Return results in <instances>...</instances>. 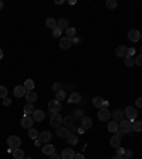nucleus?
Wrapping results in <instances>:
<instances>
[{
  "instance_id": "1",
  "label": "nucleus",
  "mask_w": 142,
  "mask_h": 159,
  "mask_svg": "<svg viewBox=\"0 0 142 159\" xmlns=\"http://www.w3.org/2000/svg\"><path fill=\"white\" fill-rule=\"evenodd\" d=\"M118 131L121 134H131L132 132V122L128 119H122L121 122H118Z\"/></svg>"
},
{
  "instance_id": "2",
  "label": "nucleus",
  "mask_w": 142,
  "mask_h": 159,
  "mask_svg": "<svg viewBox=\"0 0 142 159\" xmlns=\"http://www.w3.org/2000/svg\"><path fill=\"white\" fill-rule=\"evenodd\" d=\"M124 115H125V118H127L128 121H135L138 117V112H137V108L134 107H127L125 109H124Z\"/></svg>"
},
{
  "instance_id": "3",
  "label": "nucleus",
  "mask_w": 142,
  "mask_h": 159,
  "mask_svg": "<svg viewBox=\"0 0 142 159\" xmlns=\"http://www.w3.org/2000/svg\"><path fill=\"white\" fill-rule=\"evenodd\" d=\"M7 145H9V148H11V149H17V148H20V145H21V139H20L17 135H11L7 138Z\"/></svg>"
},
{
  "instance_id": "4",
  "label": "nucleus",
  "mask_w": 142,
  "mask_h": 159,
  "mask_svg": "<svg viewBox=\"0 0 142 159\" xmlns=\"http://www.w3.org/2000/svg\"><path fill=\"white\" fill-rule=\"evenodd\" d=\"M63 124V117L60 115V114H53L51 118H50V125L53 126V128H60V125Z\"/></svg>"
},
{
  "instance_id": "5",
  "label": "nucleus",
  "mask_w": 142,
  "mask_h": 159,
  "mask_svg": "<svg viewBox=\"0 0 142 159\" xmlns=\"http://www.w3.org/2000/svg\"><path fill=\"white\" fill-rule=\"evenodd\" d=\"M48 109H50L51 114H58L60 109H61V102L57 101V99H53V101L48 102Z\"/></svg>"
},
{
  "instance_id": "6",
  "label": "nucleus",
  "mask_w": 142,
  "mask_h": 159,
  "mask_svg": "<svg viewBox=\"0 0 142 159\" xmlns=\"http://www.w3.org/2000/svg\"><path fill=\"white\" fill-rule=\"evenodd\" d=\"M128 38L132 43H137V41H139V38H141V33L138 31L137 28H131V30L128 31Z\"/></svg>"
},
{
  "instance_id": "7",
  "label": "nucleus",
  "mask_w": 142,
  "mask_h": 159,
  "mask_svg": "<svg viewBox=\"0 0 142 159\" xmlns=\"http://www.w3.org/2000/svg\"><path fill=\"white\" fill-rule=\"evenodd\" d=\"M111 118V112H109L107 108H99L98 111V119L99 121H108Z\"/></svg>"
},
{
  "instance_id": "8",
  "label": "nucleus",
  "mask_w": 142,
  "mask_h": 159,
  "mask_svg": "<svg viewBox=\"0 0 142 159\" xmlns=\"http://www.w3.org/2000/svg\"><path fill=\"white\" fill-rule=\"evenodd\" d=\"M60 48H63V50H67V48H70L71 46H73V40L71 38H68L66 36V37H60Z\"/></svg>"
},
{
  "instance_id": "9",
  "label": "nucleus",
  "mask_w": 142,
  "mask_h": 159,
  "mask_svg": "<svg viewBox=\"0 0 142 159\" xmlns=\"http://www.w3.org/2000/svg\"><path fill=\"white\" fill-rule=\"evenodd\" d=\"M26 92H27V89L24 88V85H17V87H14L13 94H14L16 98H21V97H24Z\"/></svg>"
},
{
  "instance_id": "10",
  "label": "nucleus",
  "mask_w": 142,
  "mask_h": 159,
  "mask_svg": "<svg viewBox=\"0 0 142 159\" xmlns=\"http://www.w3.org/2000/svg\"><path fill=\"white\" fill-rule=\"evenodd\" d=\"M33 122H34L33 117H26V115H24L23 119H21V122H20V125L23 126L24 129H30L31 125H33Z\"/></svg>"
},
{
  "instance_id": "11",
  "label": "nucleus",
  "mask_w": 142,
  "mask_h": 159,
  "mask_svg": "<svg viewBox=\"0 0 142 159\" xmlns=\"http://www.w3.org/2000/svg\"><path fill=\"white\" fill-rule=\"evenodd\" d=\"M111 117L114 118V121L115 122H121L122 119H125V115H124L122 109H115L114 112H111Z\"/></svg>"
},
{
  "instance_id": "12",
  "label": "nucleus",
  "mask_w": 142,
  "mask_h": 159,
  "mask_svg": "<svg viewBox=\"0 0 142 159\" xmlns=\"http://www.w3.org/2000/svg\"><path fill=\"white\" fill-rule=\"evenodd\" d=\"M76 158V152L73 151V148H67L61 152V159H74Z\"/></svg>"
},
{
  "instance_id": "13",
  "label": "nucleus",
  "mask_w": 142,
  "mask_h": 159,
  "mask_svg": "<svg viewBox=\"0 0 142 159\" xmlns=\"http://www.w3.org/2000/svg\"><path fill=\"white\" fill-rule=\"evenodd\" d=\"M53 136H51V134L48 131H43V132H40L38 134V138L37 139L38 141H41V142H44V144H47V142H50V139H51Z\"/></svg>"
},
{
  "instance_id": "14",
  "label": "nucleus",
  "mask_w": 142,
  "mask_h": 159,
  "mask_svg": "<svg viewBox=\"0 0 142 159\" xmlns=\"http://www.w3.org/2000/svg\"><path fill=\"white\" fill-rule=\"evenodd\" d=\"M115 54H117V57H125L128 56V47L127 46H118L117 47V50H115Z\"/></svg>"
},
{
  "instance_id": "15",
  "label": "nucleus",
  "mask_w": 142,
  "mask_h": 159,
  "mask_svg": "<svg viewBox=\"0 0 142 159\" xmlns=\"http://www.w3.org/2000/svg\"><path fill=\"white\" fill-rule=\"evenodd\" d=\"M91 125H92V119H91L90 117H84L82 119H81V128H82L84 131L90 129Z\"/></svg>"
},
{
  "instance_id": "16",
  "label": "nucleus",
  "mask_w": 142,
  "mask_h": 159,
  "mask_svg": "<svg viewBox=\"0 0 142 159\" xmlns=\"http://www.w3.org/2000/svg\"><path fill=\"white\" fill-rule=\"evenodd\" d=\"M68 135H70V131H68L67 126H60V128H57V136H58V138H67Z\"/></svg>"
},
{
  "instance_id": "17",
  "label": "nucleus",
  "mask_w": 142,
  "mask_h": 159,
  "mask_svg": "<svg viewBox=\"0 0 142 159\" xmlns=\"http://www.w3.org/2000/svg\"><path fill=\"white\" fill-rule=\"evenodd\" d=\"M57 27L61 28V30H67V28L70 27V26H68V20H67L66 17H60V19L57 20Z\"/></svg>"
},
{
  "instance_id": "18",
  "label": "nucleus",
  "mask_w": 142,
  "mask_h": 159,
  "mask_svg": "<svg viewBox=\"0 0 142 159\" xmlns=\"http://www.w3.org/2000/svg\"><path fill=\"white\" fill-rule=\"evenodd\" d=\"M109 145H111V148H114V149L119 148V146H121V138L117 135H114L112 138L109 139Z\"/></svg>"
},
{
  "instance_id": "19",
  "label": "nucleus",
  "mask_w": 142,
  "mask_h": 159,
  "mask_svg": "<svg viewBox=\"0 0 142 159\" xmlns=\"http://www.w3.org/2000/svg\"><path fill=\"white\" fill-rule=\"evenodd\" d=\"M41 151H43V154H44V155H48V156H51L53 154H56V148H54L53 145H50V144H47V145L43 146Z\"/></svg>"
},
{
  "instance_id": "20",
  "label": "nucleus",
  "mask_w": 142,
  "mask_h": 159,
  "mask_svg": "<svg viewBox=\"0 0 142 159\" xmlns=\"http://www.w3.org/2000/svg\"><path fill=\"white\" fill-rule=\"evenodd\" d=\"M33 117L34 121H37V122H41L44 118H46V114H44V111H41V109H37V111H34V114L31 115Z\"/></svg>"
},
{
  "instance_id": "21",
  "label": "nucleus",
  "mask_w": 142,
  "mask_h": 159,
  "mask_svg": "<svg viewBox=\"0 0 142 159\" xmlns=\"http://www.w3.org/2000/svg\"><path fill=\"white\" fill-rule=\"evenodd\" d=\"M68 102H70V104H78V102H81V95L78 92H71V95L68 97Z\"/></svg>"
},
{
  "instance_id": "22",
  "label": "nucleus",
  "mask_w": 142,
  "mask_h": 159,
  "mask_svg": "<svg viewBox=\"0 0 142 159\" xmlns=\"http://www.w3.org/2000/svg\"><path fill=\"white\" fill-rule=\"evenodd\" d=\"M26 99H27V102L33 104L34 101H37V92L36 91H27L26 92Z\"/></svg>"
},
{
  "instance_id": "23",
  "label": "nucleus",
  "mask_w": 142,
  "mask_h": 159,
  "mask_svg": "<svg viewBox=\"0 0 142 159\" xmlns=\"http://www.w3.org/2000/svg\"><path fill=\"white\" fill-rule=\"evenodd\" d=\"M23 111H24V115H26V117H30V115H33V114H34V111H36V109H34L33 104L28 102V104H26V105H24Z\"/></svg>"
},
{
  "instance_id": "24",
  "label": "nucleus",
  "mask_w": 142,
  "mask_h": 159,
  "mask_svg": "<svg viewBox=\"0 0 142 159\" xmlns=\"http://www.w3.org/2000/svg\"><path fill=\"white\" fill-rule=\"evenodd\" d=\"M63 122H64V124H66V126L68 128V126H73V125H74L76 119H74V117H73V115H67L66 118H63Z\"/></svg>"
},
{
  "instance_id": "25",
  "label": "nucleus",
  "mask_w": 142,
  "mask_h": 159,
  "mask_svg": "<svg viewBox=\"0 0 142 159\" xmlns=\"http://www.w3.org/2000/svg\"><path fill=\"white\" fill-rule=\"evenodd\" d=\"M92 104H94L95 108H102V107H104V99L101 98V97H94Z\"/></svg>"
},
{
  "instance_id": "26",
  "label": "nucleus",
  "mask_w": 142,
  "mask_h": 159,
  "mask_svg": "<svg viewBox=\"0 0 142 159\" xmlns=\"http://www.w3.org/2000/svg\"><path fill=\"white\" fill-rule=\"evenodd\" d=\"M46 26H47L48 28H51V30H54V28L57 27V20H54L53 17H48V19L46 20Z\"/></svg>"
},
{
  "instance_id": "27",
  "label": "nucleus",
  "mask_w": 142,
  "mask_h": 159,
  "mask_svg": "<svg viewBox=\"0 0 142 159\" xmlns=\"http://www.w3.org/2000/svg\"><path fill=\"white\" fill-rule=\"evenodd\" d=\"M13 156H14V159H24V151L20 149V148L14 149L13 151Z\"/></svg>"
},
{
  "instance_id": "28",
  "label": "nucleus",
  "mask_w": 142,
  "mask_h": 159,
  "mask_svg": "<svg viewBox=\"0 0 142 159\" xmlns=\"http://www.w3.org/2000/svg\"><path fill=\"white\" fill-rule=\"evenodd\" d=\"M24 88L27 89V91H33L34 89V81L31 78L26 80V83H24Z\"/></svg>"
},
{
  "instance_id": "29",
  "label": "nucleus",
  "mask_w": 142,
  "mask_h": 159,
  "mask_svg": "<svg viewBox=\"0 0 142 159\" xmlns=\"http://www.w3.org/2000/svg\"><path fill=\"white\" fill-rule=\"evenodd\" d=\"M76 33H77V30L74 27H68L66 30V34H67V37L68 38H71V40H73V38L76 37Z\"/></svg>"
},
{
  "instance_id": "30",
  "label": "nucleus",
  "mask_w": 142,
  "mask_h": 159,
  "mask_svg": "<svg viewBox=\"0 0 142 159\" xmlns=\"http://www.w3.org/2000/svg\"><path fill=\"white\" fill-rule=\"evenodd\" d=\"M124 61H125V66H127V67H132L134 64H135V57L127 56L125 58H124Z\"/></svg>"
},
{
  "instance_id": "31",
  "label": "nucleus",
  "mask_w": 142,
  "mask_h": 159,
  "mask_svg": "<svg viewBox=\"0 0 142 159\" xmlns=\"http://www.w3.org/2000/svg\"><path fill=\"white\" fill-rule=\"evenodd\" d=\"M67 141H68V144H70V145H77V144H78V136L77 135H68L67 136Z\"/></svg>"
},
{
  "instance_id": "32",
  "label": "nucleus",
  "mask_w": 142,
  "mask_h": 159,
  "mask_svg": "<svg viewBox=\"0 0 142 159\" xmlns=\"http://www.w3.org/2000/svg\"><path fill=\"white\" fill-rule=\"evenodd\" d=\"M132 131L135 132H142V121H135L132 124Z\"/></svg>"
},
{
  "instance_id": "33",
  "label": "nucleus",
  "mask_w": 142,
  "mask_h": 159,
  "mask_svg": "<svg viewBox=\"0 0 142 159\" xmlns=\"http://www.w3.org/2000/svg\"><path fill=\"white\" fill-rule=\"evenodd\" d=\"M108 131L109 132H117L118 131V122H115V121H111L108 124Z\"/></svg>"
},
{
  "instance_id": "34",
  "label": "nucleus",
  "mask_w": 142,
  "mask_h": 159,
  "mask_svg": "<svg viewBox=\"0 0 142 159\" xmlns=\"http://www.w3.org/2000/svg\"><path fill=\"white\" fill-rule=\"evenodd\" d=\"M117 6H118V2H117V0H107V7H108L109 10L117 9Z\"/></svg>"
},
{
  "instance_id": "35",
  "label": "nucleus",
  "mask_w": 142,
  "mask_h": 159,
  "mask_svg": "<svg viewBox=\"0 0 142 159\" xmlns=\"http://www.w3.org/2000/svg\"><path fill=\"white\" fill-rule=\"evenodd\" d=\"M66 97H67L66 91H63V89H61V91H58V92H56V99H57V101H60V102H61L63 99H66Z\"/></svg>"
},
{
  "instance_id": "36",
  "label": "nucleus",
  "mask_w": 142,
  "mask_h": 159,
  "mask_svg": "<svg viewBox=\"0 0 142 159\" xmlns=\"http://www.w3.org/2000/svg\"><path fill=\"white\" fill-rule=\"evenodd\" d=\"M82 114H84V112H82L81 109H76V111L73 112V117H74V119H80V121H81V119L84 118V117H82Z\"/></svg>"
},
{
  "instance_id": "37",
  "label": "nucleus",
  "mask_w": 142,
  "mask_h": 159,
  "mask_svg": "<svg viewBox=\"0 0 142 159\" xmlns=\"http://www.w3.org/2000/svg\"><path fill=\"white\" fill-rule=\"evenodd\" d=\"M28 136H30V138H33V139H37V138H38V132L36 131L34 128H30V129H28Z\"/></svg>"
},
{
  "instance_id": "38",
  "label": "nucleus",
  "mask_w": 142,
  "mask_h": 159,
  "mask_svg": "<svg viewBox=\"0 0 142 159\" xmlns=\"http://www.w3.org/2000/svg\"><path fill=\"white\" fill-rule=\"evenodd\" d=\"M122 158L124 159H132L134 158V152H132V151H129V149H127L125 152H124Z\"/></svg>"
},
{
  "instance_id": "39",
  "label": "nucleus",
  "mask_w": 142,
  "mask_h": 159,
  "mask_svg": "<svg viewBox=\"0 0 142 159\" xmlns=\"http://www.w3.org/2000/svg\"><path fill=\"white\" fill-rule=\"evenodd\" d=\"M7 97V88L6 87H3V85H0V98L3 99Z\"/></svg>"
},
{
  "instance_id": "40",
  "label": "nucleus",
  "mask_w": 142,
  "mask_h": 159,
  "mask_svg": "<svg viewBox=\"0 0 142 159\" xmlns=\"http://www.w3.org/2000/svg\"><path fill=\"white\" fill-rule=\"evenodd\" d=\"M61 33H63V30L61 28H58V27H56L54 28V30H53V37H60V36H61Z\"/></svg>"
},
{
  "instance_id": "41",
  "label": "nucleus",
  "mask_w": 142,
  "mask_h": 159,
  "mask_svg": "<svg viewBox=\"0 0 142 159\" xmlns=\"http://www.w3.org/2000/svg\"><path fill=\"white\" fill-rule=\"evenodd\" d=\"M53 89H54L56 92H58V91H61V89H63V84H61V83H56V84L53 85Z\"/></svg>"
},
{
  "instance_id": "42",
  "label": "nucleus",
  "mask_w": 142,
  "mask_h": 159,
  "mask_svg": "<svg viewBox=\"0 0 142 159\" xmlns=\"http://www.w3.org/2000/svg\"><path fill=\"white\" fill-rule=\"evenodd\" d=\"M135 64H137V66H139V67H142V56H141V54L135 57Z\"/></svg>"
},
{
  "instance_id": "43",
  "label": "nucleus",
  "mask_w": 142,
  "mask_h": 159,
  "mask_svg": "<svg viewBox=\"0 0 142 159\" xmlns=\"http://www.w3.org/2000/svg\"><path fill=\"white\" fill-rule=\"evenodd\" d=\"M135 105H137V108H142V97L137 98V101H135Z\"/></svg>"
},
{
  "instance_id": "44",
  "label": "nucleus",
  "mask_w": 142,
  "mask_h": 159,
  "mask_svg": "<svg viewBox=\"0 0 142 159\" xmlns=\"http://www.w3.org/2000/svg\"><path fill=\"white\" fill-rule=\"evenodd\" d=\"M10 104H11V99H10V98H7V97H6V98H3V105L9 107Z\"/></svg>"
},
{
  "instance_id": "45",
  "label": "nucleus",
  "mask_w": 142,
  "mask_h": 159,
  "mask_svg": "<svg viewBox=\"0 0 142 159\" xmlns=\"http://www.w3.org/2000/svg\"><path fill=\"white\" fill-rule=\"evenodd\" d=\"M124 152H125V149H122L121 146H119V148H117V155H121V156H122Z\"/></svg>"
},
{
  "instance_id": "46",
  "label": "nucleus",
  "mask_w": 142,
  "mask_h": 159,
  "mask_svg": "<svg viewBox=\"0 0 142 159\" xmlns=\"http://www.w3.org/2000/svg\"><path fill=\"white\" fill-rule=\"evenodd\" d=\"M134 54H135V50H134V48H128V56L134 57Z\"/></svg>"
},
{
  "instance_id": "47",
  "label": "nucleus",
  "mask_w": 142,
  "mask_h": 159,
  "mask_svg": "<svg viewBox=\"0 0 142 159\" xmlns=\"http://www.w3.org/2000/svg\"><path fill=\"white\" fill-rule=\"evenodd\" d=\"M50 159H61V156H60L58 154H53L51 156H50Z\"/></svg>"
},
{
  "instance_id": "48",
  "label": "nucleus",
  "mask_w": 142,
  "mask_h": 159,
  "mask_svg": "<svg viewBox=\"0 0 142 159\" xmlns=\"http://www.w3.org/2000/svg\"><path fill=\"white\" fill-rule=\"evenodd\" d=\"M74 159H85V158H84V155L82 154H76V158Z\"/></svg>"
},
{
  "instance_id": "49",
  "label": "nucleus",
  "mask_w": 142,
  "mask_h": 159,
  "mask_svg": "<svg viewBox=\"0 0 142 159\" xmlns=\"http://www.w3.org/2000/svg\"><path fill=\"white\" fill-rule=\"evenodd\" d=\"M34 145H36V146H40V145H41V141L34 139Z\"/></svg>"
},
{
  "instance_id": "50",
  "label": "nucleus",
  "mask_w": 142,
  "mask_h": 159,
  "mask_svg": "<svg viewBox=\"0 0 142 159\" xmlns=\"http://www.w3.org/2000/svg\"><path fill=\"white\" fill-rule=\"evenodd\" d=\"M111 159H124L122 156H121V155H115V156H112V158Z\"/></svg>"
},
{
  "instance_id": "51",
  "label": "nucleus",
  "mask_w": 142,
  "mask_h": 159,
  "mask_svg": "<svg viewBox=\"0 0 142 159\" xmlns=\"http://www.w3.org/2000/svg\"><path fill=\"white\" fill-rule=\"evenodd\" d=\"M3 7H5V3H3V2H2V0H0V11H2V10H3Z\"/></svg>"
},
{
  "instance_id": "52",
  "label": "nucleus",
  "mask_w": 142,
  "mask_h": 159,
  "mask_svg": "<svg viewBox=\"0 0 142 159\" xmlns=\"http://www.w3.org/2000/svg\"><path fill=\"white\" fill-rule=\"evenodd\" d=\"M108 101H104V107H102V108H107V107H108Z\"/></svg>"
},
{
  "instance_id": "53",
  "label": "nucleus",
  "mask_w": 142,
  "mask_h": 159,
  "mask_svg": "<svg viewBox=\"0 0 142 159\" xmlns=\"http://www.w3.org/2000/svg\"><path fill=\"white\" fill-rule=\"evenodd\" d=\"M2 58H3V50L0 48V60H2Z\"/></svg>"
},
{
  "instance_id": "54",
  "label": "nucleus",
  "mask_w": 142,
  "mask_h": 159,
  "mask_svg": "<svg viewBox=\"0 0 142 159\" xmlns=\"http://www.w3.org/2000/svg\"><path fill=\"white\" fill-rule=\"evenodd\" d=\"M80 41V38H77V37H74V40H73V43H78Z\"/></svg>"
},
{
  "instance_id": "55",
  "label": "nucleus",
  "mask_w": 142,
  "mask_h": 159,
  "mask_svg": "<svg viewBox=\"0 0 142 159\" xmlns=\"http://www.w3.org/2000/svg\"><path fill=\"white\" fill-rule=\"evenodd\" d=\"M24 159H31V158H30V156H28V158H24Z\"/></svg>"
},
{
  "instance_id": "56",
  "label": "nucleus",
  "mask_w": 142,
  "mask_h": 159,
  "mask_svg": "<svg viewBox=\"0 0 142 159\" xmlns=\"http://www.w3.org/2000/svg\"><path fill=\"white\" fill-rule=\"evenodd\" d=\"M141 56H142V47H141Z\"/></svg>"
},
{
  "instance_id": "57",
  "label": "nucleus",
  "mask_w": 142,
  "mask_h": 159,
  "mask_svg": "<svg viewBox=\"0 0 142 159\" xmlns=\"http://www.w3.org/2000/svg\"><path fill=\"white\" fill-rule=\"evenodd\" d=\"M141 40H142V34H141Z\"/></svg>"
}]
</instances>
